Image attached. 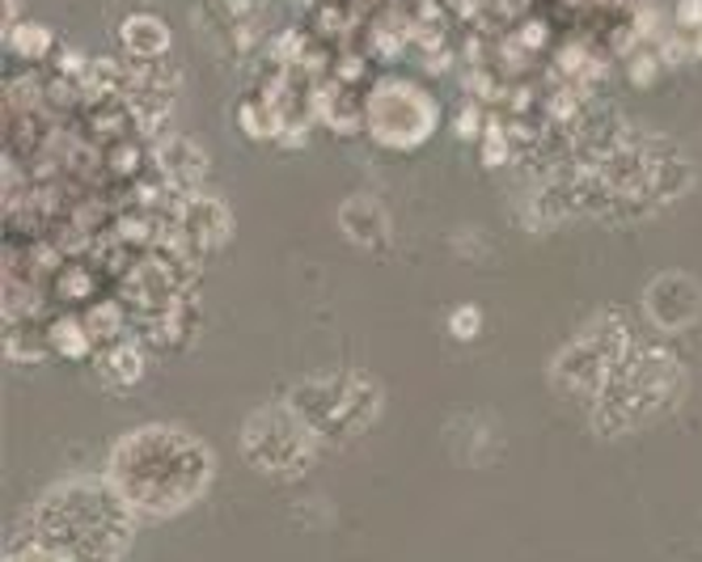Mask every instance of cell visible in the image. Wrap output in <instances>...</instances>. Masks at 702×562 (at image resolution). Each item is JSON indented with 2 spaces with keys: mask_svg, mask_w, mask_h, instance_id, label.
<instances>
[{
  "mask_svg": "<svg viewBox=\"0 0 702 562\" xmlns=\"http://www.w3.org/2000/svg\"><path fill=\"white\" fill-rule=\"evenodd\" d=\"M644 309H648V318L656 330L677 334V330H685L690 321H699L702 288L690 279V275H681V271H665V275H656L648 284Z\"/></svg>",
  "mask_w": 702,
  "mask_h": 562,
  "instance_id": "obj_9",
  "label": "cell"
},
{
  "mask_svg": "<svg viewBox=\"0 0 702 562\" xmlns=\"http://www.w3.org/2000/svg\"><path fill=\"white\" fill-rule=\"evenodd\" d=\"M233 233V216L220 199L208 195H187L174 212V245L183 254H212Z\"/></svg>",
  "mask_w": 702,
  "mask_h": 562,
  "instance_id": "obj_8",
  "label": "cell"
},
{
  "mask_svg": "<svg viewBox=\"0 0 702 562\" xmlns=\"http://www.w3.org/2000/svg\"><path fill=\"white\" fill-rule=\"evenodd\" d=\"M4 562H68V559H64L59 550H52V546L34 541V537H18V541L9 546Z\"/></svg>",
  "mask_w": 702,
  "mask_h": 562,
  "instance_id": "obj_15",
  "label": "cell"
},
{
  "mask_svg": "<svg viewBox=\"0 0 702 562\" xmlns=\"http://www.w3.org/2000/svg\"><path fill=\"white\" fill-rule=\"evenodd\" d=\"M318 431L293 410V401H267L242 423V456L267 478H300L318 456Z\"/></svg>",
  "mask_w": 702,
  "mask_h": 562,
  "instance_id": "obj_5",
  "label": "cell"
},
{
  "mask_svg": "<svg viewBox=\"0 0 702 562\" xmlns=\"http://www.w3.org/2000/svg\"><path fill=\"white\" fill-rule=\"evenodd\" d=\"M293 410L309 428L318 431V440H334V444H348V440H360L364 431L381 419V385L369 373L360 368H348V373H326V376H309L293 385Z\"/></svg>",
  "mask_w": 702,
  "mask_h": 562,
  "instance_id": "obj_4",
  "label": "cell"
},
{
  "mask_svg": "<svg viewBox=\"0 0 702 562\" xmlns=\"http://www.w3.org/2000/svg\"><path fill=\"white\" fill-rule=\"evenodd\" d=\"M339 229H343V238L351 245L373 250V245H385V238H390V216H385V208H381L377 199L351 195L348 203L339 208Z\"/></svg>",
  "mask_w": 702,
  "mask_h": 562,
  "instance_id": "obj_10",
  "label": "cell"
},
{
  "mask_svg": "<svg viewBox=\"0 0 702 562\" xmlns=\"http://www.w3.org/2000/svg\"><path fill=\"white\" fill-rule=\"evenodd\" d=\"M107 478L140 520H174L212 491L217 453L178 423H144L114 440Z\"/></svg>",
  "mask_w": 702,
  "mask_h": 562,
  "instance_id": "obj_1",
  "label": "cell"
},
{
  "mask_svg": "<svg viewBox=\"0 0 702 562\" xmlns=\"http://www.w3.org/2000/svg\"><path fill=\"white\" fill-rule=\"evenodd\" d=\"M98 368H102V381L110 389H132L144 376V351L135 343H110L102 351V360H98Z\"/></svg>",
  "mask_w": 702,
  "mask_h": 562,
  "instance_id": "obj_13",
  "label": "cell"
},
{
  "mask_svg": "<svg viewBox=\"0 0 702 562\" xmlns=\"http://www.w3.org/2000/svg\"><path fill=\"white\" fill-rule=\"evenodd\" d=\"M47 339H52L55 351H68V355H85V351L94 348V334H89L77 318H59L52 330H47Z\"/></svg>",
  "mask_w": 702,
  "mask_h": 562,
  "instance_id": "obj_14",
  "label": "cell"
},
{
  "mask_svg": "<svg viewBox=\"0 0 702 562\" xmlns=\"http://www.w3.org/2000/svg\"><path fill=\"white\" fill-rule=\"evenodd\" d=\"M123 47L135 55V59H162L169 52V30L162 26V18H153V13H135L123 22Z\"/></svg>",
  "mask_w": 702,
  "mask_h": 562,
  "instance_id": "obj_12",
  "label": "cell"
},
{
  "mask_svg": "<svg viewBox=\"0 0 702 562\" xmlns=\"http://www.w3.org/2000/svg\"><path fill=\"white\" fill-rule=\"evenodd\" d=\"M436 128V107L406 80H385L369 102V132L385 148H419Z\"/></svg>",
  "mask_w": 702,
  "mask_h": 562,
  "instance_id": "obj_7",
  "label": "cell"
},
{
  "mask_svg": "<svg viewBox=\"0 0 702 562\" xmlns=\"http://www.w3.org/2000/svg\"><path fill=\"white\" fill-rule=\"evenodd\" d=\"M157 165H162V174L178 190H195L208 178V153L195 140H187V135L165 140L162 148H157Z\"/></svg>",
  "mask_w": 702,
  "mask_h": 562,
  "instance_id": "obj_11",
  "label": "cell"
},
{
  "mask_svg": "<svg viewBox=\"0 0 702 562\" xmlns=\"http://www.w3.org/2000/svg\"><path fill=\"white\" fill-rule=\"evenodd\" d=\"M135 516L110 478H68L43 491L26 511V537L59 550L68 562H119L128 554Z\"/></svg>",
  "mask_w": 702,
  "mask_h": 562,
  "instance_id": "obj_2",
  "label": "cell"
},
{
  "mask_svg": "<svg viewBox=\"0 0 702 562\" xmlns=\"http://www.w3.org/2000/svg\"><path fill=\"white\" fill-rule=\"evenodd\" d=\"M685 389V368L665 348L630 351L593 398L596 436H626L665 415Z\"/></svg>",
  "mask_w": 702,
  "mask_h": 562,
  "instance_id": "obj_3",
  "label": "cell"
},
{
  "mask_svg": "<svg viewBox=\"0 0 702 562\" xmlns=\"http://www.w3.org/2000/svg\"><path fill=\"white\" fill-rule=\"evenodd\" d=\"M630 326L618 313H596L568 348L555 355L550 381L563 398H589L601 394V385L614 376L622 360L630 355Z\"/></svg>",
  "mask_w": 702,
  "mask_h": 562,
  "instance_id": "obj_6",
  "label": "cell"
},
{
  "mask_svg": "<svg viewBox=\"0 0 702 562\" xmlns=\"http://www.w3.org/2000/svg\"><path fill=\"white\" fill-rule=\"evenodd\" d=\"M479 326H483V313H479L474 305H461L458 313L449 318V330H453L458 339H474V334H479Z\"/></svg>",
  "mask_w": 702,
  "mask_h": 562,
  "instance_id": "obj_16",
  "label": "cell"
}]
</instances>
